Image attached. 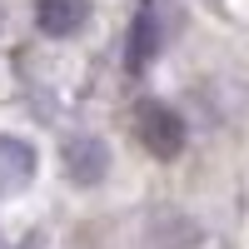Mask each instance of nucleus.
<instances>
[{
	"mask_svg": "<svg viewBox=\"0 0 249 249\" xmlns=\"http://www.w3.org/2000/svg\"><path fill=\"white\" fill-rule=\"evenodd\" d=\"M155 55H160V15H155V5H144L130 25V65L144 70Z\"/></svg>",
	"mask_w": 249,
	"mask_h": 249,
	"instance_id": "obj_5",
	"label": "nucleus"
},
{
	"mask_svg": "<svg viewBox=\"0 0 249 249\" xmlns=\"http://www.w3.org/2000/svg\"><path fill=\"white\" fill-rule=\"evenodd\" d=\"M135 130H140L144 150L155 160H175L184 150V120H179V110L164 105V100H144L135 110Z\"/></svg>",
	"mask_w": 249,
	"mask_h": 249,
	"instance_id": "obj_1",
	"label": "nucleus"
},
{
	"mask_svg": "<svg viewBox=\"0 0 249 249\" xmlns=\"http://www.w3.org/2000/svg\"><path fill=\"white\" fill-rule=\"evenodd\" d=\"M60 160H65V175L80 184V190L100 184L105 170H110V150H105V140H100V135H70Z\"/></svg>",
	"mask_w": 249,
	"mask_h": 249,
	"instance_id": "obj_2",
	"label": "nucleus"
},
{
	"mask_svg": "<svg viewBox=\"0 0 249 249\" xmlns=\"http://www.w3.org/2000/svg\"><path fill=\"white\" fill-rule=\"evenodd\" d=\"M85 20H90V0H35V30L50 40L80 35Z\"/></svg>",
	"mask_w": 249,
	"mask_h": 249,
	"instance_id": "obj_3",
	"label": "nucleus"
},
{
	"mask_svg": "<svg viewBox=\"0 0 249 249\" xmlns=\"http://www.w3.org/2000/svg\"><path fill=\"white\" fill-rule=\"evenodd\" d=\"M35 144L20 135H0V190H25L35 179Z\"/></svg>",
	"mask_w": 249,
	"mask_h": 249,
	"instance_id": "obj_4",
	"label": "nucleus"
}]
</instances>
